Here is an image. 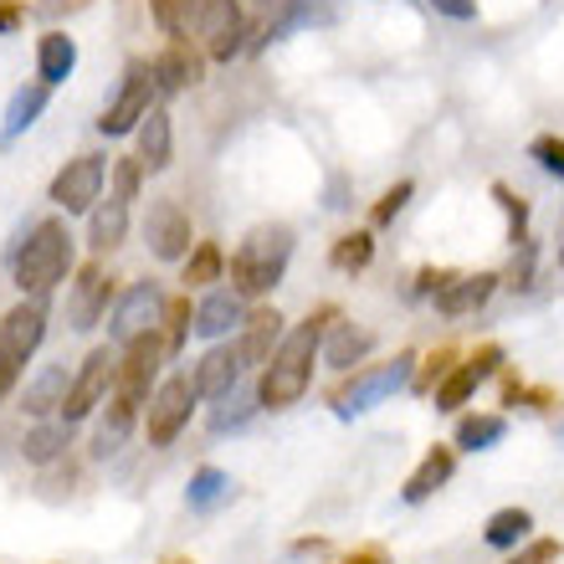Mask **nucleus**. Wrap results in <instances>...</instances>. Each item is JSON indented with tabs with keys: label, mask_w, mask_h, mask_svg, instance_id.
I'll list each match as a JSON object with an SVG mask.
<instances>
[{
	"label": "nucleus",
	"mask_w": 564,
	"mask_h": 564,
	"mask_svg": "<svg viewBox=\"0 0 564 564\" xmlns=\"http://www.w3.org/2000/svg\"><path fill=\"white\" fill-rule=\"evenodd\" d=\"M498 365H503V349H498V344H482V349H477L467 365H452V375H446L442 386L431 390L436 411H457V405H467L477 395V386L498 375Z\"/></svg>",
	"instance_id": "nucleus-12"
},
{
	"label": "nucleus",
	"mask_w": 564,
	"mask_h": 564,
	"mask_svg": "<svg viewBox=\"0 0 564 564\" xmlns=\"http://www.w3.org/2000/svg\"><path fill=\"white\" fill-rule=\"evenodd\" d=\"M77 67V42L73 36H62V31H46L42 42H36V77H42L46 88H57L67 83Z\"/></svg>",
	"instance_id": "nucleus-28"
},
{
	"label": "nucleus",
	"mask_w": 564,
	"mask_h": 564,
	"mask_svg": "<svg viewBox=\"0 0 564 564\" xmlns=\"http://www.w3.org/2000/svg\"><path fill=\"white\" fill-rule=\"evenodd\" d=\"M216 0H154V26L164 31V36H175V42H191V36H200V26H206V15Z\"/></svg>",
	"instance_id": "nucleus-24"
},
{
	"label": "nucleus",
	"mask_w": 564,
	"mask_h": 564,
	"mask_svg": "<svg viewBox=\"0 0 564 564\" xmlns=\"http://www.w3.org/2000/svg\"><path fill=\"white\" fill-rule=\"evenodd\" d=\"M293 241H297L293 226H282V221L252 226L247 241L231 252V288H237L241 297L272 293L282 282V272H288V262H293Z\"/></svg>",
	"instance_id": "nucleus-3"
},
{
	"label": "nucleus",
	"mask_w": 564,
	"mask_h": 564,
	"mask_svg": "<svg viewBox=\"0 0 564 564\" xmlns=\"http://www.w3.org/2000/svg\"><path fill=\"white\" fill-rule=\"evenodd\" d=\"M164 313H170V297H164L160 282H134V288L113 303L108 334H113V344H134V339H144V334H154V324H164Z\"/></svg>",
	"instance_id": "nucleus-7"
},
{
	"label": "nucleus",
	"mask_w": 564,
	"mask_h": 564,
	"mask_svg": "<svg viewBox=\"0 0 564 564\" xmlns=\"http://www.w3.org/2000/svg\"><path fill=\"white\" fill-rule=\"evenodd\" d=\"M529 160H534L544 175L564 180V139L560 134H539L534 144H529Z\"/></svg>",
	"instance_id": "nucleus-36"
},
{
	"label": "nucleus",
	"mask_w": 564,
	"mask_h": 564,
	"mask_svg": "<svg viewBox=\"0 0 564 564\" xmlns=\"http://www.w3.org/2000/svg\"><path fill=\"white\" fill-rule=\"evenodd\" d=\"M529 534H534V513L529 508H498L488 529H482L492 550H519V544H529Z\"/></svg>",
	"instance_id": "nucleus-30"
},
{
	"label": "nucleus",
	"mask_w": 564,
	"mask_h": 564,
	"mask_svg": "<svg viewBox=\"0 0 564 564\" xmlns=\"http://www.w3.org/2000/svg\"><path fill=\"white\" fill-rule=\"evenodd\" d=\"M191 380H195V395H200V401H221L231 386H241V359H237V349H231V344H226V349H210V355L195 365Z\"/></svg>",
	"instance_id": "nucleus-20"
},
{
	"label": "nucleus",
	"mask_w": 564,
	"mask_h": 564,
	"mask_svg": "<svg viewBox=\"0 0 564 564\" xmlns=\"http://www.w3.org/2000/svg\"><path fill=\"white\" fill-rule=\"evenodd\" d=\"M46 98H52V88H46V83H26V88H15L11 104H6V123H0V144H15V139L26 134L31 123L42 119Z\"/></svg>",
	"instance_id": "nucleus-26"
},
{
	"label": "nucleus",
	"mask_w": 564,
	"mask_h": 564,
	"mask_svg": "<svg viewBox=\"0 0 564 564\" xmlns=\"http://www.w3.org/2000/svg\"><path fill=\"white\" fill-rule=\"evenodd\" d=\"M560 268H564V247H560Z\"/></svg>",
	"instance_id": "nucleus-48"
},
{
	"label": "nucleus",
	"mask_w": 564,
	"mask_h": 564,
	"mask_svg": "<svg viewBox=\"0 0 564 564\" xmlns=\"http://www.w3.org/2000/svg\"><path fill=\"white\" fill-rule=\"evenodd\" d=\"M149 73H154V88L160 93H185L200 83V57L185 42H175L170 52H160V57L149 62Z\"/></svg>",
	"instance_id": "nucleus-25"
},
{
	"label": "nucleus",
	"mask_w": 564,
	"mask_h": 564,
	"mask_svg": "<svg viewBox=\"0 0 564 564\" xmlns=\"http://www.w3.org/2000/svg\"><path fill=\"white\" fill-rule=\"evenodd\" d=\"M446 375H452V349H436V355L426 359V370L416 375V386H421V390H436Z\"/></svg>",
	"instance_id": "nucleus-41"
},
{
	"label": "nucleus",
	"mask_w": 564,
	"mask_h": 564,
	"mask_svg": "<svg viewBox=\"0 0 564 564\" xmlns=\"http://www.w3.org/2000/svg\"><path fill=\"white\" fill-rule=\"evenodd\" d=\"M15 386V370H11V365H0V401H6V390H11Z\"/></svg>",
	"instance_id": "nucleus-47"
},
{
	"label": "nucleus",
	"mask_w": 564,
	"mask_h": 564,
	"mask_svg": "<svg viewBox=\"0 0 564 564\" xmlns=\"http://www.w3.org/2000/svg\"><path fill=\"white\" fill-rule=\"evenodd\" d=\"M508 288L513 293H523L529 282H534V241H519V257H513V268H508Z\"/></svg>",
	"instance_id": "nucleus-40"
},
{
	"label": "nucleus",
	"mask_w": 564,
	"mask_h": 564,
	"mask_svg": "<svg viewBox=\"0 0 564 564\" xmlns=\"http://www.w3.org/2000/svg\"><path fill=\"white\" fill-rule=\"evenodd\" d=\"M492 195H498L503 210H508V241H529V206H523L508 185H492Z\"/></svg>",
	"instance_id": "nucleus-39"
},
{
	"label": "nucleus",
	"mask_w": 564,
	"mask_h": 564,
	"mask_svg": "<svg viewBox=\"0 0 564 564\" xmlns=\"http://www.w3.org/2000/svg\"><path fill=\"white\" fill-rule=\"evenodd\" d=\"M560 560V539H529V550L513 554L508 564H554Z\"/></svg>",
	"instance_id": "nucleus-43"
},
{
	"label": "nucleus",
	"mask_w": 564,
	"mask_h": 564,
	"mask_svg": "<svg viewBox=\"0 0 564 564\" xmlns=\"http://www.w3.org/2000/svg\"><path fill=\"white\" fill-rule=\"evenodd\" d=\"M452 473H457V452L452 446H431L426 457H421V467L411 477H405V488H401V498L405 503H426L436 488H446L452 482Z\"/></svg>",
	"instance_id": "nucleus-21"
},
{
	"label": "nucleus",
	"mask_w": 564,
	"mask_h": 564,
	"mask_svg": "<svg viewBox=\"0 0 564 564\" xmlns=\"http://www.w3.org/2000/svg\"><path fill=\"white\" fill-rule=\"evenodd\" d=\"M15 26H21V6H15V0H0V36Z\"/></svg>",
	"instance_id": "nucleus-46"
},
{
	"label": "nucleus",
	"mask_w": 564,
	"mask_h": 564,
	"mask_svg": "<svg viewBox=\"0 0 564 564\" xmlns=\"http://www.w3.org/2000/svg\"><path fill=\"white\" fill-rule=\"evenodd\" d=\"M52 200H57L67 216L93 210L98 200H104V160H98V154H77V160H67L57 170V180H52Z\"/></svg>",
	"instance_id": "nucleus-10"
},
{
	"label": "nucleus",
	"mask_w": 564,
	"mask_h": 564,
	"mask_svg": "<svg viewBox=\"0 0 564 564\" xmlns=\"http://www.w3.org/2000/svg\"><path fill=\"white\" fill-rule=\"evenodd\" d=\"M252 26H247V11H241L237 0H216L206 15V26H200V42H206V57L210 62H231L247 46Z\"/></svg>",
	"instance_id": "nucleus-14"
},
{
	"label": "nucleus",
	"mask_w": 564,
	"mask_h": 564,
	"mask_svg": "<svg viewBox=\"0 0 564 564\" xmlns=\"http://www.w3.org/2000/svg\"><path fill=\"white\" fill-rule=\"evenodd\" d=\"M226 272V257L216 241H195V252L185 257V288H210V282H221Z\"/></svg>",
	"instance_id": "nucleus-34"
},
{
	"label": "nucleus",
	"mask_w": 564,
	"mask_h": 564,
	"mask_svg": "<svg viewBox=\"0 0 564 564\" xmlns=\"http://www.w3.org/2000/svg\"><path fill=\"white\" fill-rule=\"evenodd\" d=\"M164 324H170V334H164V355H180V344H185V334L195 328L191 297H180V303H170V313H164Z\"/></svg>",
	"instance_id": "nucleus-37"
},
{
	"label": "nucleus",
	"mask_w": 564,
	"mask_h": 564,
	"mask_svg": "<svg viewBox=\"0 0 564 564\" xmlns=\"http://www.w3.org/2000/svg\"><path fill=\"white\" fill-rule=\"evenodd\" d=\"M170 113L164 108H149V119L139 123V160H144V170H164L170 164Z\"/></svg>",
	"instance_id": "nucleus-31"
},
{
	"label": "nucleus",
	"mask_w": 564,
	"mask_h": 564,
	"mask_svg": "<svg viewBox=\"0 0 564 564\" xmlns=\"http://www.w3.org/2000/svg\"><path fill=\"white\" fill-rule=\"evenodd\" d=\"M324 26V21H334V11H328L324 0H268V11H262V26L252 31L257 42L252 46H268V42H278V36H288V31H297V26Z\"/></svg>",
	"instance_id": "nucleus-16"
},
{
	"label": "nucleus",
	"mask_w": 564,
	"mask_h": 564,
	"mask_svg": "<svg viewBox=\"0 0 564 564\" xmlns=\"http://www.w3.org/2000/svg\"><path fill=\"white\" fill-rule=\"evenodd\" d=\"M73 268V231L52 216L21 231V241H11V272L21 293H52Z\"/></svg>",
	"instance_id": "nucleus-2"
},
{
	"label": "nucleus",
	"mask_w": 564,
	"mask_h": 564,
	"mask_svg": "<svg viewBox=\"0 0 564 564\" xmlns=\"http://www.w3.org/2000/svg\"><path fill=\"white\" fill-rule=\"evenodd\" d=\"M144 241H149V252L160 257V262H185V257L195 252L191 247L195 241L191 216H185L175 200H154L149 216H144Z\"/></svg>",
	"instance_id": "nucleus-11"
},
{
	"label": "nucleus",
	"mask_w": 564,
	"mask_h": 564,
	"mask_svg": "<svg viewBox=\"0 0 564 564\" xmlns=\"http://www.w3.org/2000/svg\"><path fill=\"white\" fill-rule=\"evenodd\" d=\"M339 318V308H318L308 313L303 324H293L288 334H282L278 355L268 359V370H262V380H257V395H262V411H288V405L303 401V390L313 386V359L324 355V334L328 324Z\"/></svg>",
	"instance_id": "nucleus-1"
},
{
	"label": "nucleus",
	"mask_w": 564,
	"mask_h": 564,
	"mask_svg": "<svg viewBox=\"0 0 564 564\" xmlns=\"http://www.w3.org/2000/svg\"><path fill=\"white\" fill-rule=\"evenodd\" d=\"M42 339H46V308L42 303H15L0 318V365H11L21 375V365L42 349Z\"/></svg>",
	"instance_id": "nucleus-9"
},
{
	"label": "nucleus",
	"mask_w": 564,
	"mask_h": 564,
	"mask_svg": "<svg viewBox=\"0 0 564 564\" xmlns=\"http://www.w3.org/2000/svg\"><path fill=\"white\" fill-rule=\"evenodd\" d=\"M426 6H436V11L452 15V21H473L477 15V0H426Z\"/></svg>",
	"instance_id": "nucleus-44"
},
{
	"label": "nucleus",
	"mask_w": 564,
	"mask_h": 564,
	"mask_svg": "<svg viewBox=\"0 0 564 564\" xmlns=\"http://www.w3.org/2000/svg\"><path fill=\"white\" fill-rule=\"evenodd\" d=\"M67 390H73V380H67V365H42L36 370V380L26 386V395H21V411L26 416H52V411H62L67 405Z\"/></svg>",
	"instance_id": "nucleus-22"
},
{
	"label": "nucleus",
	"mask_w": 564,
	"mask_h": 564,
	"mask_svg": "<svg viewBox=\"0 0 564 564\" xmlns=\"http://www.w3.org/2000/svg\"><path fill=\"white\" fill-rule=\"evenodd\" d=\"M67 446H73V426H67V421H42V426L26 431V442H21V457L36 462V467H46V462H57Z\"/></svg>",
	"instance_id": "nucleus-29"
},
{
	"label": "nucleus",
	"mask_w": 564,
	"mask_h": 564,
	"mask_svg": "<svg viewBox=\"0 0 564 564\" xmlns=\"http://www.w3.org/2000/svg\"><path fill=\"white\" fill-rule=\"evenodd\" d=\"M237 324H247V297L237 288H216V293L200 297V308H195V334L200 339H221Z\"/></svg>",
	"instance_id": "nucleus-18"
},
{
	"label": "nucleus",
	"mask_w": 564,
	"mask_h": 564,
	"mask_svg": "<svg viewBox=\"0 0 564 564\" xmlns=\"http://www.w3.org/2000/svg\"><path fill=\"white\" fill-rule=\"evenodd\" d=\"M278 344H282V313L257 308V313H247V324H241L231 349H237L241 370H268V359L278 355Z\"/></svg>",
	"instance_id": "nucleus-15"
},
{
	"label": "nucleus",
	"mask_w": 564,
	"mask_h": 564,
	"mask_svg": "<svg viewBox=\"0 0 564 564\" xmlns=\"http://www.w3.org/2000/svg\"><path fill=\"white\" fill-rule=\"evenodd\" d=\"M498 282H503L498 272H452V282H446L431 303H436V313H446V318H462V313L482 308V303L498 293Z\"/></svg>",
	"instance_id": "nucleus-17"
},
{
	"label": "nucleus",
	"mask_w": 564,
	"mask_h": 564,
	"mask_svg": "<svg viewBox=\"0 0 564 564\" xmlns=\"http://www.w3.org/2000/svg\"><path fill=\"white\" fill-rule=\"evenodd\" d=\"M175 564H185V560H175Z\"/></svg>",
	"instance_id": "nucleus-49"
},
{
	"label": "nucleus",
	"mask_w": 564,
	"mask_h": 564,
	"mask_svg": "<svg viewBox=\"0 0 564 564\" xmlns=\"http://www.w3.org/2000/svg\"><path fill=\"white\" fill-rule=\"evenodd\" d=\"M231 498V477L221 473V467H195L191 488H185V503H191V513H210L216 503H226Z\"/></svg>",
	"instance_id": "nucleus-32"
},
{
	"label": "nucleus",
	"mask_w": 564,
	"mask_h": 564,
	"mask_svg": "<svg viewBox=\"0 0 564 564\" xmlns=\"http://www.w3.org/2000/svg\"><path fill=\"white\" fill-rule=\"evenodd\" d=\"M108 297H113V278H108V268L104 262H88L73 282V297H67V324H73L77 334L98 328V318L108 313Z\"/></svg>",
	"instance_id": "nucleus-13"
},
{
	"label": "nucleus",
	"mask_w": 564,
	"mask_h": 564,
	"mask_svg": "<svg viewBox=\"0 0 564 564\" xmlns=\"http://www.w3.org/2000/svg\"><path fill=\"white\" fill-rule=\"evenodd\" d=\"M411 380H416V355H411V349H405V355H395L390 365L355 370L339 390H334V416H339V421L365 416V411H375L380 401H390L395 390H405Z\"/></svg>",
	"instance_id": "nucleus-4"
},
{
	"label": "nucleus",
	"mask_w": 564,
	"mask_h": 564,
	"mask_svg": "<svg viewBox=\"0 0 564 564\" xmlns=\"http://www.w3.org/2000/svg\"><path fill=\"white\" fill-rule=\"evenodd\" d=\"M257 411H262V395H257V386H231L221 401H210L206 426L216 431V436H226V431H241V426H247Z\"/></svg>",
	"instance_id": "nucleus-27"
},
{
	"label": "nucleus",
	"mask_w": 564,
	"mask_h": 564,
	"mask_svg": "<svg viewBox=\"0 0 564 564\" xmlns=\"http://www.w3.org/2000/svg\"><path fill=\"white\" fill-rule=\"evenodd\" d=\"M123 237H129V200H123L119 191H108V200H98V206H93L88 247H93V252H113Z\"/></svg>",
	"instance_id": "nucleus-23"
},
{
	"label": "nucleus",
	"mask_w": 564,
	"mask_h": 564,
	"mask_svg": "<svg viewBox=\"0 0 564 564\" xmlns=\"http://www.w3.org/2000/svg\"><path fill=\"white\" fill-rule=\"evenodd\" d=\"M508 436V421L503 416H462L457 421V446L462 452H488Z\"/></svg>",
	"instance_id": "nucleus-33"
},
{
	"label": "nucleus",
	"mask_w": 564,
	"mask_h": 564,
	"mask_svg": "<svg viewBox=\"0 0 564 564\" xmlns=\"http://www.w3.org/2000/svg\"><path fill=\"white\" fill-rule=\"evenodd\" d=\"M195 380L191 375H170L160 380V390L149 395L144 405V431H149V446H170L180 431L191 426V411H195Z\"/></svg>",
	"instance_id": "nucleus-5"
},
{
	"label": "nucleus",
	"mask_w": 564,
	"mask_h": 564,
	"mask_svg": "<svg viewBox=\"0 0 564 564\" xmlns=\"http://www.w3.org/2000/svg\"><path fill=\"white\" fill-rule=\"evenodd\" d=\"M375 349V334L370 328H359V324H328L324 334V365H334V370H355V365H365Z\"/></svg>",
	"instance_id": "nucleus-19"
},
{
	"label": "nucleus",
	"mask_w": 564,
	"mask_h": 564,
	"mask_svg": "<svg viewBox=\"0 0 564 564\" xmlns=\"http://www.w3.org/2000/svg\"><path fill=\"white\" fill-rule=\"evenodd\" d=\"M113 375H119V365H113V355L108 349H93L88 359H83V370L73 375V390H67V405H62V421L67 426H77V421H88L98 405L113 395Z\"/></svg>",
	"instance_id": "nucleus-8"
},
{
	"label": "nucleus",
	"mask_w": 564,
	"mask_h": 564,
	"mask_svg": "<svg viewBox=\"0 0 564 564\" xmlns=\"http://www.w3.org/2000/svg\"><path fill=\"white\" fill-rule=\"evenodd\" d=\"M411 195H416V185H411V180H401V185H390V191L380 195V200H375L370 221H375V226H390V221H395V216L405 210V200H411Z\"/></svg>",
	"instance_id": "nucleus-38"
},
{
	"label": "nucleus",
	"mask_w": 564,
	"mask_h": 564,
	"mask_svg": "<svg viewBox=\"0 0 564 564\" xmlns=\"http://www.w3.org/2000/svg\"><path fill=\"white\" fill-rule=\"evenodd\" d=\"M139 175H144V160H119V170H113V191H119L123 200H134V195H139Z\"/></svg>",
	"instance_id": "nucleus-42"
},
{
	"label": "nucleus",
	"mask_w": 564,
	"mask_h": 564,
	"mask_svg": "<svg viewBox=\"0 0 564 564\" xmlns=\"http://www.w3.org/2000/svg\"><path fill=\"white\" fill-rule=\"evenodd\" d=\"M328 262H334L339 272H365L375 262V237H370V231H349V237L334 241Z\"/></svg>",
	"instance_id": "nucleus-35"
},
{
	"label": "nucleus",
	"mask_w": 564,
	"mask_h": 564,
	"mask_svg": "<svg viewBox=\"0 0 564 564\" xmlns=\"http://www.w3.org/2000/svg\"><path fill=\"white\" fill-rule=\"evenodd\" d=\"M154 73H149L144 62H129V73H123L119 93H113V104L104 108V119H98V129H104L108 139H123V134H134L139 123L149 119V98H154Z\"/></svg>",
	"instance_id": "nucleus-6"
},
{
	"label": "nucleus",
	"mask_w": 564,
	"mask_h": 564,
	"mask_svg": "<svg viewBox=\"0 0 564 564\" xmlns=\"http://www.w3.org/2000/svg\"><path fill=\"white\" fill-rule=\"evenodd\" d=\"M339 564H386V550H380V544H365V550H355L349 560H339Z\"/></svg>",
	"instance_id": "nucleus-45"
}]
</instances>
